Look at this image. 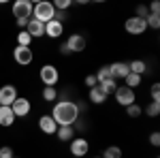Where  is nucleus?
<instances>
[{"label": "nucleus", "mask_w": 160, "mask_h": 158, "mask_svg": "<svg viewBox=\"0 0 160 158\" xmlns=\"http://www.w3.org/2000/svg\"><path fill=\"white\" fill-rule=\"evenodd\" d=\"M51 118L58 126H73L75 122L79 120V111H77V105L73 100H60L53 105L51 109Z\"/></svg>", "instance_id": "f257e3e1"}, {"label": "nucleus", "mask_w": 160, "mask_h": 158, "mask_svg": "<svg viewBox=\"0 0 160 158\" xmlns=\"http://www.w3.org/2000/svg\"><path fill=\"white\" fill-rule=\"evenodd\" d=\"M32 2L30 0H15L13 2V15L17 17V26L19 28H26L28 22L32 19Z\"/></svg>", "instance_id": "f03ea898"}, {"label": "nucleus", "mask_w": 160, "mask_h": 158, "mask_svg": "<svg viewBox=\"0 0 160 158\" xmlns=\"http://www.w3.org/2000/svg\"><path fill=\"white\" fill-rule=\"evenodd\" d=\"M53 13H56L53 4L43 0V2H37V4L32 7V19H37L41 24H47V22L53 19Z\"/></svg>", "instance_id": "7ed1b4c3"}, {"label": "nucleus", "mask_w": 160, "mask_h": 158, "mask_svg": "<svg viewBox=\"0 0 160 158\" xmlns=\"http://www.w3.org/2000/svg\"><path fill=\"white\" fill-rule=\"evenodd\" d=\"M38 77H41L43 85H53V88H56L58 79H60V73H58V69H56L53 64H43L41 71H38Z\"/></svg>", "instance_id": "20e7f679"}, {"label": "nucleus", "mask_w": 160, "mask_h": 158, "mask_svg": "<svg viewBox=\"0 0 160 158\" xmlns=\"http://www.w3.org/2000/svg\"><path fill=\"white\" fill-rule=\"evenodd\" d=\"M115 100L122 105V107H128V105H132L137 103V96H135V90H130V88H126V85H120L115 92Z\"/></svg>", "instance_id": "39448f33"}, {"label": "nucleus", "mask_w": 160, "mask_h": 158, "mask_svg": "<svg viewBox=\"0 0 160 158\" xmlns=\"http://www.w3.org/2000/svg\"><path fill=\"white\" fill-rule=\"evenodd\" d=\"M17 96L19 94H17V88L15 85H11V84L2 85L0 88V107H11Z\"/></svg>", "instance_id": "423d86ee"}, {"label": "nucleus", "mask_w": 160, "mask_h": 158, "mask_svg": "<svg viewBox=\"0 0 160 158\" xmlns=\"http://www.w3.org/2000/svg\"><path fill=\"white\" fill-rule=\"evenodd\" d=\"M124 28H126V32L128 34H143L145 30H148V24H145V19H141V17H128L126 19V24H124Z\"/></svg>", "instance_id": "0eeeda50"}, {"label": "nucleus", "mask_w": 160, "mask_h": 158, "mask_svg": "<svg viewBox=\"0 0 160 158\" xmlns=\"http://www.w3.org/2000/svg\"><path fill=\"white\" fill-rule=\"evenodd\" d=\"M11 111H13V115H15V118H26V115L32 111V105H30V100H28V98L17 96V98H15V103L11 105Z\"/></svg>", "instance_id": "6e6552de"}, {"label": "nucleus", "mask_w": 160, "mask_h": 158, "mask_svg": "<svg viewBox=\"0 0 160 158\" xmlns=\"http://www.w3.org/2000/svg\"><path fill=\"white\" fill-rule=\"evenodd\" d=\"M88 150H90V141L83 139V137H75L73 141H71V154L77 158H86Z\"/></svg>", "instance_id": "1a4fd4ad"}, {"label": "nucleus", "mask_w": 160, "mask_h": 158, "mask_svg": "<svg viewBox=\"0 0 160 158\" xmlns=\"http://www.w3.org/2000/svg\"><path fill=\"white\" fill-rule=\"evenodd\" d=\"M13 58H15V62L17 64H22V66H28L30 62L34 60V54H32V49L30 47H17L13 49Z\"/></svg>", "instance_id": "9d476101"}, {"label": "nucleus", "mask_w": 160, "mask_h": 158, "mask_svg": "<svg viewBox=\"0 0 160 158\" xmlns=\"http://www.w3.org/2000/svg\"><path fill=\"white\" fill-rule=\"evenodd\" d=\"M64 43H66V47H68L71 54H79V51L86 49V37L83 34H71Z\"/></svg>", "instance_id": "9b49d317"}, {"label": "nucleus", "mask_w": 160, "mask_h": 158, "mask_svg": "<svg viewBox=\"0 0 160 158\" xmlns=\"http://www.w3.org/2000/svg\"><path fill=\"white\" fill-rule=\"evenodd\" d=\"M38 128H41L45 135H56L58 124L53 122V118H51V115H47V113H45V115H41V118H38Z\"/></svg>", "instance_id": "f8f14e48"}, {"label": "nucleus", "mask_w": 160, "mask_h": 158, "mask_svg": "<svg viewBox=\"0 0 160 158\" xmlns=\"http://www.w3.org/2000/svg\"><path fill=\"white\" fill-rule=\"evenodd\" d=\"M109 69H111V77H113V79H124L126 75L130 73L128 62H113Z\"/></svg>", "instance_id": "ddd939ff"}, {"label": "nucleus", "mask_w": 160, "mask_h": 158, "mask_svg": "<svg viewBox=\"0 0 160 158\" xmlns=\"http://www.w3.org/2000/svg\"><path fill=\"white\" fill-rule=\"evenodd\" d=\"M45 34L49 38H58L64 34V24H60V22H56V19H51V22H47L45 24Z\"/></svg>", "instance_id": "4468645a"}, {"label": "nucleus", "mask_w": 160, "mask_h": 158, "mask_svg": "<svg viewBox=\"0 0 160 158\" xmlns=\"http://www.w3.org/2000/svg\"><path fill=\"white\" fill-rule=\"evenodd\" d=\"M28 30V34L32 38H38V37H45V24H41V22H37V19H30L28 22V26H26Z\"/></svg>", "instance_id": "2eb2a0df"}, {"label": "nucleus", "mask_w": 160, "mask_h": 158, "mask_svg": "<svg viewBox=\"0 0 160 158\" xmlns=\"http://www.w3.org/2000/svg\"><path fill=\"white\" fill-rule=\"evenodd\" d=\"M15 115H13L11 107H0V126H13Z\"/></svg>", "instance_id": "dca6fc26"}, {"label": "nucleus", "mask_w": 160, "mask_h": 158, "mask_svg": "<svg viewBox=\"0 0 160 158\" xmlns=\"http://www.w3.org/2000/svg\"><path fill=\"white\" fill-rule=\"evenodd\" d=\"M56 135H58L60 141H73L75 139V128L73 126H58Z\"/></svg>", "instance_id": "f3484780"}, {"label": "nucleus", "mask_w": 160, "mask_h": 158, "mask_svg": "<svg viewBox=\"0 0 160 158\" xmlns=\"http://www.w3.org/2000/svg\"><path fill=\"white\" fill-rule=\"evenodd\" d=\"M88 98H90V103H94V105H102V103L107 100V94H102V92L98 90V85H96V88H92V90H90Z\"/></svg>", "instance_id": "a211bd4d"}, {"label": "nucleus", "mask_w": 160, "mask_h": 158, "mask_svg": "<svg viewBox=\"0 0 160 158\" xmlns=\"http://www.w3.org/2000/svg\"><path fill=\"white\" fill-rule=\"evenodd\" d=\"M98 90L102 92V94H113L115 90H118V84H115V79H107V81H100L98 84Z\"/></svg>", "instance_id": "6ab92c4d"}, {"label": "nucleus", "mask_w": 160, "mask_h": 158, "mask_svg": "<svg viewBox=\"0 0 160 158\" xmlns=\"http://www.w3.org/2000/svg\"><path fill=\"white\" fill-rule=\"evenodd\" d=\"M130 73H135V75H143V73H148V64L143 60H132L130 64Z\"/></svg>", "instance_id": "aec40b11"}, {"label": "nucleus", "mask_w": 160, "mask_h": 158, "mask_svg": "<svg viewBox=\"0 0 160 158\" xmlns=\"http://www.w3.org/2000/svg\"><path fill=\"white\" fill-rule=\"evenodd\" d=\"M124 81H126V88H130V90H135L137 85H141V75L128 73L126 77H124Z\"/></svg>", "instance_id": "412c9836"}, {"label": "nucleus", "mask_w": 160, "mask_h": 158, "mask_svg": "<svg viewBox=\"0 0 160 158\" xmlns=\"http://www.w3.org/2000/svg\"><path fill=\"white\" fill-rule=\"evenodd\" d=\"M43 98H45L47 103H53V100L58 98V90H56L53 85H45V88H43Z\"/></svg>", "instance_id": "4be33fe9"}, {"label": "nucleus", "mask_w": 160, "mask_h": 158, "mask_svg": "<svg viewBox=\"0 0 160 158\" xmlns=\"http://www.w3.org/2000/svg\"><path fill=\"white\" fill-rule=\"evenodd\" d=\"M100 158H122V150H120L118 145H109L105 152H102Z\"/></svg>", "instance_id": "5701e85b"}, {"label": "nucleus", "mask_w": 160, "mask_h": 158, "mask_svg": "<svg viewBox=\"0 0 160 158\" xmlns=\"http://www.w3.org/2000/svg\"><path fill=\"white\" fill-rule=\"evenodd\" d=\"M17 45H19V47H30V45H32V37H30L26 30H22V32L17 34Z\"/></svg>", "instance_id": "b1692460"}, {"label": "nucleus", "mask_w": 160, "mask_h": 158, "mask_svg": "<svg viewBox=\"0 0 160 158\" xmlns=\"http://www.w3.org/2000/svg\"><path fill=\"white\" fill-rule=\"evenodd\" d=\"M107 79H113V77H111V69L109 66H100L98 71H96V81H107Z\"/></svg>", "instance_id": "393cba45"}, {"label": "nucleus", "mask_w": 160, "mask_h": 158, "mask_svg": "<svg viewBox=\"0 0 160 158\" xmlns=\"http://www.w3.org/2000/svg\"><path fill=\"white\" fill-rule=\"evenodd\" d=\"M143 113H148L149 118H156V115L160 113V103H154V100H152V103H149L148 107L143 109Z\"/></svg>", "instance_id": "a878e982"}, {"label": "nucleus", "mask_w": 160, "mask_h": 158, "mask_svg": "<svg viewBox=\"0 0 160 158\" xmlns=\"http://www.w3.org/2000/svg\"><path fill=\"white\" fill-rule=\"evenodd\" d=\"M126 113H128V118H139V115L143 113V109H141L137 103H132V105H128V107H126Z\"/></svg>", "instance_id": "bb28decb"}, {"label": "nucleus", "mask_w": 160, "mask_h": 158, "mask_svg": "<svg viewBox=\"0 0 160 158\" xmlns=\"http://www.w3.org/2000/svg\"><path fill=\"white\" fill-rule=\"evenodd\" d=\"M145 24H148V28H154V30L160 28V15H152L149 13L148 17H145Z\"/></svg>", "instance_id": "cd10ccee"}, {"label": "nucleus", "mask_w": 160, "mask_h": 158, "mask_svg": "<svg viewBox=\"0 0 160 158\" xmlns=\"http://www.w3.org/2000/svg\"><path fill=\"white\" fill-rule=\"evenodd\" d=\"M51 4H53V9H56V11H66L73 2H71V0H56V2H51Z\"/></svg>", "instance_id": "c85d7f7f"}, {"label": "nucleus", "mask_w": 160, "mask_h": 158, "mask_svg": "<svg viewBox=\"0 0 160 158\" xmlns=\"http://www.w3.org/2000/svg\"><path fill=\"white\" fill-rule=\"evenodd\" d=\"M0 158H15L13 147L11 145H2V147H0Z\"/></svg>", "instance_id": "c756f323"}, {"label": "nucleus", "mask_w": 160, "mask_h": 158, "mask_svg": "<svg viewBox=\"0 0 160 158\" xmlns=\"http://www.w3.org/2000/svg\"><path fill=\"white\" fill-rule=\"evenodd\" d=\"M152 100L154 103H160V84L152 85Z\"/></svg>", "instance_id": "7c9ffc66"}, {"label": "nucleus", "mask_w": 160, "mask_h": 158, "mask_svg": "<svg viewBox=\"0 0 160 158\" xmlns=\"http://www.w3.org/2000/svg\"><path fill=\"white\" fill-rule=\"evenodd\" d=\"M148 15H149V11H148V7H145V4H139V7H137V15H135V17H141V19H145Z\"/></svg>", "instance_id": "2f4dec72"}, {"label": "nucleus", "mask_w": 160, "mask_h": 158, "mask_svg": "<svg viewBox=\"0 0 160 158\" xmlns=\"http://www.w3.org/2000/svg\"><path fill=\"white\" fill-rule=\"evenodd\" d=\"M86 85L90 88V90H92V88H96V85H98V81H96V75H88V77H86Z\"/></svg>", "instance_id": "473e14b6"}, {"label": "nucleus", "mask_w": 160, "mask_h": 158, "mask_svg": "<svg viewBox=\"0 0 160 158\" xmlns=\"http://www.w3.org/2000/svg\"><path fill=\"white\" fill-rule=\"evenodd\" d=\"M66 17H68L66 11H56V13H53V19H56V22H60V24H64V19H66Z\"/></svg>", "instance_id": "72a5a7b5"}, {"label": "nucleus", "mask_w": 160, "mask_h": 158, "mask_svg": "<svg viewBox=\"0 0 160 158\" xmlns=\"http://www.w3.org/2000/svg\"><path fill=\"white\" fill-rule=\"evenodd\" d=\"M149 143H152V145H160V133H152L149 135Z\"/></svg>", "instance_id": "f704fd0d"}, {"label": "nucleus", "mask_w": 160, "mask_h": 158, "mask_svg": "<svg viewBox=\"0 0 160 158\" xmlns=\"http://www.w3.org/2000/svg\"><path fill=\"white\" fill-rule=\"evenodd\" d=\"M160 2H152V4H149V13H152V15H160Z\"/></svg>", "instance_id": "c9c22d12"}, {"label": "nucleus", "mask_w": 160, "mask_h": 158, "mask_svg": "<svg viewBox=\"0 0 160 158\" xmlns=\"http://www.w3.org/2000/svg\"><path fill=\"white\" fill-rule=\"evenodd\" d=\"M60 54H62V56H68V54H71L68 47H66V43H62V45H60Z\"/></svg>", "instance_id": "e433bc0d"}, {"label": "nucleus", "mask_w": 160, "mask_h": 158, "mask_svg": "<svg viewBox=\"0 0 160 158\" xmlns=\"http://www.w3.org/2000/svg\"><path fill=\"white\" fill-rule=\"evenodd\" d=\"M94 158H100V156H94Z\"/></svg>", "instance_id": "4c0bfd02"}, {"label": "nucleus", "mask_w": 160, "mask_h": 158, "mask_svg": "<svg viewBox=\"0 0 160 158\" xmlns=\"http://www.w3.org/2000/svg\"><path fill=\"white\" fill-rule=\"evenodd\" d=\"M73 158H77V156H73Z\"/></svg>", "instance_id": "58836bf2"}]
</instances>
